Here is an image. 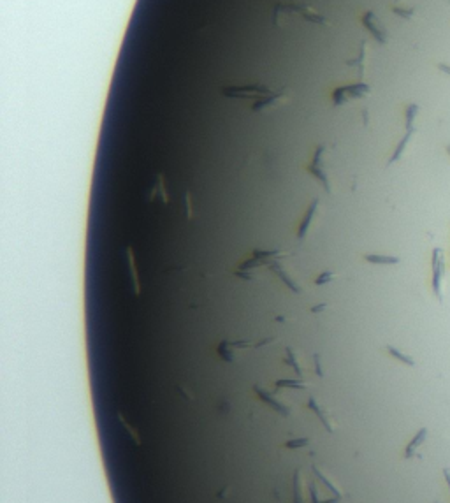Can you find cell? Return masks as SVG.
<instances>
[{
    "label": "cell",
    "mask_w": 450,
    "mask_h": 503,
    "mask_svg": "<svg viewBox=\"0 0 450 503\" xmlns=\"http://www.w3.org/2000/svg\"><path fill=\"white\" fill-rule=\"evenodd\" d=\"M364 58H366V42H362V44H360L359 57H357L356 60H350L348 65H359V71H360V74H362V71H364Z\"/></svg>",
    "instance_id": "18"
},
{
    "label": "cell",
    "mask_w": 450,
    "mask_h": 503,
    "mask_svg": "<svg viewBox=\"0 0 450 503\" xmlns=\"http://www.w3.org/2000/svg\"><path fill=\"white\" fill-rule=\"evenodd\" d=\"M438 69H440V71H443V72H447V74L450 76V65H443V63H440V65H438Z\"/></svg>",
    "instance_id": "21"
},
{
    "label": "cell",
    "mask_w": 450,
    "mask_h": 503,
    "mask_svg": "<svg viewBox=\"0 0 450 503\" xmlns=\"http://www.w3.org/2000/svg\"><path fill=\"white\" fill-rule=\"evenodd\" d=\"M288 100V94L287 92H271L269 95H266L264 99L257 100L252 106V111L255 113H262V111H273V109L283 106Z\"/></svg>",
    "instance_id": "5"
},
{
    "label": "cell",
    "mask_w": 450,
    "mask_h": 503,
    "mask_svg": "<svg viewBox=\"0 0 450 503\" xmlns=\"http://www.w3.org/2000/svg\"><path fill=\"white\" fill-rule=\"evenodd\" d=\"M362 25H364V27L368 28L369 32H371V36L378 40V42H382V44H385V42H387V32L383 30V27L380 25L378 19H376V16H375L371 11H369V13H366L364 16H362Z\"/></svg>",
    "instance_id": "7"
},
{
    "label": "cell",
    "mask_w": 450,
    "mask_h": 503,
    "mask_svg": "<svg viewBox=\"0 0 450 503\" xmlns=\"http://www.w3.org/2000/svg\"><path fill=\"white\" fill-rule=\"evenodd\" d=\"M236 348L238 347L234 345V343H229V342H222L220 345H218V354H220V357L224 361H227V363H234L236 361Z\"/></svg>",
    "instance_id": "11"
},
{
    "label": "cell",
    "mask_w": 450,
    "mask_h": 503,
    "mask_svg": "<svg viewBox=\"0 0 450 503\" xmlns=\"http://www.w3.org/2000/svg\"><path fill=\"white\" fill-rule=\"evenodd\" d=\"M308 173L311 176H315L319 183L324 187L327 192H333V187H331V178H329V173L325 169V146H317L315 153H313V158H311L310 166H308Z\"/></svg>",
    "instance_id": "3"
},
{
    "label": "cell",
    "mask_w": 450,
    "mask_h": 503,
    "mask_svg": "<svg viewBox=\"0 0 450 503\" xmlns=\"http://www.w3.org/2000/svg\"><path fill=\"white\" fill-rule=\"evenodd\" d=\"M257 392H259V396H261L262 400L266 401V403H269L271 406H273V408H276V410H278V412L288 413V408H287V406H285V405L281 403V401H278V400H276V398H273V396H271L267 391H262L261 387H257Z\"/></svg>",
    "instance_id": "13"
},
{
    "label": "cell",
    "mask_w": 450,
    "mask_h": 503,
    "mask_svg": "<svg viewBox=\"0 0 450 503\" xmlns=\"http://www.w3.org/2000/svg\"><path fill=\"white\" fill-rule=\"evenodd\" d=\"M443 273H445V259L441 257V261L432 268V290L436 294V297L441 299V280H443Z\"/></svg>",
    "instance_id": "8"
},
{
    "label": "cell",
    "mask_w": 450,
    "mask_h": 503,
    "mask_svg": "<svg viewBox=\"0 0 450 503\" xmlns=\"http://www.w3.org/2000/svg\"><path fill=\"white\" fill-rule=\"evenodd\" d=\"M325 306H327V305H319V306H315V308H313L311 311H313V313H317V311H322V310L325 308Z\"/></svg>",
    "instance_id": "23"
},
{
    "label": "cell",
    "mask_w": 450,
    "mask_h": 503,
    "mask_svg": "<svg viewBox=\"0 0 450 503\" xmlns=\"http://www.w3.org/2000/svg\"><path fill=\"white\" fill-rule=\"evenodd\" d=\"M364 261L371 262V264H383V266H392L399 262V257L394 255H382V253H368L364 255Z\"/></svg>",
    "instance_id": "10"
},
{
    "label": "cell",
    "mask_w": 450,
    "mask_h": 503,
    "mask_svg": "<svg viewBox=\"0 0 450 503\" xmlns=\"http://www.w3.org/2000/svg\"><path fill=\"white\" fill-rule=\"evenodd\" d=\"M426 436H428V429H426V427H422V429H420V431L413 436V440L408 444V447H406V450H405V458H412V456H413L415 449H417V447H419V445L422 444L424 440H426Z\"/></svg>",
    "instance_id": "12"
},
{
    "label": "cell",
    "mask_w": 450,
    "mask_h": 503,
    "mask_svg": "<svg viewBox=\"0 0 450 503\" xmlns=\"http://www.w3.org/2000/svg\"><path fill=\"white\" fill-rule=\"evenodd\" d=\"M413 135V129H410V131H406V134L403 135V139H401V143L397 144V148H396V152L392 153V157H391V160H389V164H394V162H397L401 158V155H403V152H405V148H406V144L410 143V137Z\"/></svg>",
    "instance_id": "14"
},
{
    "label": "cell",
    "mask_w": 450,
    "mask_h": 503,
    "mask_svg": "<svg viewBox=\"0 0 450 503\" xmlns=\"http://www.w3.org/2000/svg\"><path fill=\"white\" fill-rule=\"evenodd\" d=\"M271 270L275 271V273L278 274L280 278L283 280V282L287 283V285H288L290 289H292V290H296V292L301 290V287H299V285H297V283L294 282L292 276H290V274H288V271L283 268V264H280V262H271Z\"/></svg>",
    "instance_id": "9"
},
{
    "label": "cell",
    "mask_w": 450,
    "mask_h": 503,
    "mask_svg": "<svg viewBox=\"0 0 450 503\" xmlns=\"http://www.w3.org/2000/svg\"><path fill=\"white\" fill-rule=\"evenodd\" d=\"M371 92L369 85L366 83H356V85H347L341 86V88H336L333 92V102L334 106H343V104L350 102V100L356 99H362Z\"/></svg>",
    "instance_id": "4"
},
{
    "label": "cell",
    "mask_w": 450,
    "mask_h": 503,
    "mask_svg": "<svg viewBox=\"0 0 450 503\" xmlns=\"http://www.w3.org/2000/svg\"><path fill=\"white\" fill-rule=\"evenodd\" d=\"M319 208H320V199H313L311 204L308 206L304 216H302L301 224H299V229H297V239L301 243L308 238V234H310L311 227H313V222H315L317 215H319Z\"/></svg>",
    "instance_id": "6"
},
{
    "label": "cell",
    "mask_w": 450,
    "mask_h": 503,
    "mask_svg": "<svg viewBox=\"0 0 450 503\" xmlns=\"http://www.w3.org/2000/svg\"><path fill=\"white\" fill-rule=\"evenodd\" d=\"M417 111H419V106L417 104H410L406 108V131L413 129V120L417 116Z\"/></svg>",
    "instance_id": "16"
},
{
    "label": "cell",
    "mask_w": 450,
    "mask_h": 503,
    "mask_svg": "<svg viewBox=\"0 0 450 503\" xmlns=\"http://www.w3.org/2000/svg\"><path fill=\"white\" fill-rule=\"evenodd\" d=\"M336 278V273L334 271H324V273H320L319 276L315 278V285H327V283H331L333 280Z\"/></svg>",
    "instance_id": "17"
},
{
    "label": "cell",
    "mask_w": 450,
    "mask_h": 503,
    "mask_svg": "<svg viewBox=\"0 0 450 503\" xmlns=\"http://www.w3.org/2000/svg\"><path fill=\"white\" fill-rule=\"evenodd\" d=\"M443 475H445V481H447V484H449V489H450V472L449 470H443Z\"/></svg>",
    "instance_id": "22"
},
{
    "label": "cell",
    "mask_w": 450,
    "mask_h": 503,
    "mask_svg": "<svg viewBox=\"0 0 450 503\" xmlns=\"http://www.w3.org/2000/svg\"><path fill=\"white\" fill-rule=\"evenodd\" d=\"M387 352L392 355V357H396L397 361H401V363H405V364H408V366H415V361L410 357V355H406V354H403L401 350H397V348H394V347H391L389 345L387 347Z\"/></svg>",
    "instance_id": "15"
},
{
    "label": "cell",
    "mask_w": 450,
    "mask_h": 503,
    "mask_svg": "<svg viewBox=\"0 0 450 503\" xmlns=\"http://www.w3.org/2000/svg\"><path fill=\"white\" fill-rule=\"evenodd\" d=\"M271 88L266 85H261V83H255V85H241V86H227V88H222V94L229 99H255L261 100L264 99L266 95L271 94Z\"/></svg>",
    "instance_id": "2"
},
{
    "label": "cell",
    "mask_w": 450,
    "mask_h": 503,
    "mask_svg": "<svg viewBox=\"0 0 450 503\" xmlns=\"http://www.w3.org/2000/svg\"><path fill=\"white\" fill-rule=\"evenodd\" d=\"M394 13L397 14V16H403V18H406V19H410L412 16H413V9H399V7H394Z\"/></svg>",
    "instance_id": "19"
},
{
    "label": "cell",
    "mask_w": 450,
    "mask_h": 503,
    "mask_svg": "<svg viewBox=\"0 0 450 503\" xmlns=\"http://www.w3.org/2000/svg\"><path fill=\"white\" fill-rule=\"evenodd\" d=\"M308 440L306 438H302V440H294V442H288L287 447H302V445H306Z\"/></svg>",
    "instance_id": "20"
},
{
    "label": "cell",
    "mask_w": 450,
    "mask_h": 503,
    "mask_svg": "<svg viewBox=\"0 0 450 503\" xmlns=\"http://www.w3.org/2000/svg\"><path fill=\"white\" fill-rule=\"evenodd\" d=\"M294 16H299L304 21L310 23H317V25H325L327 19L325 16H322L320 13H317L311 5H304V4H280L276 5L275 14H273V23L276 27L283 25L285 21H288Z\"/></svg>",
    "instance_id": "1"
},
{
    "label": "cell",
    "mask_w": 450,
    "mask_h": 503,
    "mask_svg": "<svg viewBox=\"0 0 450 503\" xmlns=\"http://www.w3.org/2000/svg\"><path fill=\"white\" fill-rule=\"evenodd\" d=\"M396 2H399V0H396Z\"/></svg>",
    "instance_id": "25"
},
{
    "label": "cell",
    "mask_w": 450,
    "mask_h": 503,
    "mask_svg": "<svg viewBox=\"0 0 450 503\" xmlns=\"http://www.w3.org/2000/svg\"><path fill=\"white\" fill-rule=\"evenodd\" d=\"M436 503H438V502H436Z\"/></svg>",
    "instance_id": "26"
},
{
    "label": "cell",
    "mask_w": 450,
    "mask_h": 503,
    "mask_svg": "<svg viewBox=\"0 0 450 503\" xmlns=\"http://www.w3.org/2000/svg\"><path fill=\"white\" fill-rule=\"evenodd\" d=\"M447 152H449V153H450V144H449V146H447Z\"/></svg>",
    "instance_id": "24"
}]
</instances>
